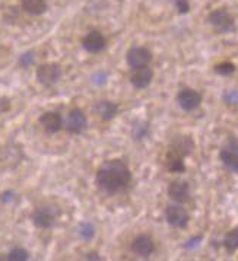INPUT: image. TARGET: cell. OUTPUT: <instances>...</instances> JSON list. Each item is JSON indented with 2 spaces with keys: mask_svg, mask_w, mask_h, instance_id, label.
I'll return each mask as SVG.
<instances>
[{
  "mask_svg": "<svg viewBox=\"0 0 238 261\" xmlns=\"http://www.w3.org/2000/svg\"><path fill=\"white\" fill-rule=\"evenodd\" d=\"M165 164L168 171L171 172H176V174H180V172H184L186 171V165H184V158L180 156L178 153L173 152V150H168L165 158Z\"/></svg>",
  "mask_w": 238,
  "mask_h": 261,
  "instance_id": "obj_18",
  "label": "cell"
},
{
  "mask_svg": "<svg viewBox=\"0 0 238 261\" xmlns=\"http://www.w3.org/2000/svg\"><path fill=\"white\" fill-rule=\"evenodd\" d=\"M85 258H86V260H101V257H100L97 252H88Z\"/></svg>",
  "mask_w": 238,
  "mask_h": 261,
  "instance_id": "obj_32",
  "label": "cell"
},
{
  "mask_svg": "<svg viewBox=\"0 0 238 261\" xmlns=\"http://www.w3.org/2000/svg\"><path fill=\"white\" fill-rule=\"evenodd\" d=\"M105 44H107V41H105L104 35L98 31H92L89 32V34H86V37L82 40L83 48L88 53H92V54L103 51L104 48H105Z\"/></svg>",
  "mask_w": 238,
  "mask_h": 261,
  "instance_id": "obj_14",
  "label": "cell"
},
{
  "mask_svg": "<svg viewBox=\"0 0 238 261\" xmlns=\"http://www.w3.org/2000/svg\"><path fill=\"white\" fill-rule=\"evenodd\" d=\"M127 64L133 69H140L148 66L152 60V54L145 47H133L126 54Z\"/></svg>",
  "mask_w": 238,
  "mask_h": 261,
  "instance_id": "obj_10",
  "label": "cell"
},
{
  "mask_svg": "<svg viewBox=\"0 0 238 261\" xmlns=\"http://www.w3.org/2000/svg\"><path fill=\"white\" fill-rule=\"evenodd\" d=\"M222 244H224L225 250L229 251V252H234V251H237L238 250V228L229 230L227 235L224 237Z\"/></svg>",
  "mask_w": 238,
  "mask_h": 261,
  "instance_id": "obj_21",
  "label": "cell"
},
{
  "mask_svg": "<svg viewBox=\"0 0 238 261\" xmlns=\"http://www.w3.org/2000/svg\"><path fill=\"white\" fill-rule=\"evenodd\" d=\"M8 260L9 261H27L30 260V252L22 248V247H15L9 251L8 254Z\"/></svg>",
  "mask_w": 238,
  "mask_h": 261,
  "instance_id": "obj_23",
  "label": "cell"
},
{
  "mask_svg": "<svg viewBox=\"0 0 238 261\" xmlns=\"http://www.w3.org/2000/svg\"><path fill=\"white\" fill-rule=\"evenodd\" d=\"M176 8L180 13H187L190 11V5L187 0H176Z\"/></svg>",
  "mask_w": 238,
  "mask_h": 261,
  "instance_id": "obj_30",
  "label": "cell"
},
{
  "mask_svg": "<svg viewBox=\"0 0 238 261\" xmlns=\"http://www.w3.org/2000/svg\"><path fill=\"white\" fill-rule=\"evenodd\" d=\"M149 135V123L146 121H136L132 127V137L135 140H144Z\"/></svg>",
  "mask_w": 238,
  "mask_h": 261,
  "instance_id": "obj_20",
  "label": "cell"
},
{
  "mask_svg": "<svg viewBox=\"0 0 238 261\" xmlns=\"http://www.w3.org/2000/svg\"><path fill=\"white\" fill-rule=\"evenodd\" d=\"M95 113L100 115L104 121H111L118 113V107L111 101H100L95 105Z\"/></svg>",
  "mask_w": 238,
  "mask_h": 261,
  "instance_id": "obj_17",
  "label": "cell"
},
{
  "mask_svg": "<svg viewBox=\"0 0 238 261\" xmlns=\"http://www.w3.org/2000/svg\"><path fill=\"white\" fill-rule=\"evenodd\" d=\"M62 67L57 63H45L37 69V79L44 86L56 85L62 79Z\"/></svg>",
  "mask_w": 238,
  "mask_h": 261,
  "instance_id": "obj_4",
  "label": "cell"
},
{
  "mask_svg": "<svg viewBox=\"0 0 238 261\" xmlns=\"http://www.w3.org/2000/svg\"><path fill=\"white\" fill-rule=\"evenodd\" d=\"M154 79V72L148 66L136 69V72L130 76V84L135 86L136 89H145L148 88Z\"/></svg>",
  "mask_w": 238,
  "mask_h": 261,
  "instance_id": "obj_15",
  "label": "cell"
},
{
  "mask_svg": "<svg viewBox=\"0 0 238 261\" xmlns=\"http://www.w3.org/2000/svg\"><path fill=\"white\" fill-rule=\"evenodd\" d=\"M224 99L227 104L237 105L238 104V91H227L224 94Z\"/></svg>",
  "mask_w": 238,
  "mask_h": 261,
  "instance_id": "obj_27",
  "label": "cell"
},
{
  "mask_svg": "<svg viewBox=\"0 0 238 261\" xmlns=\"http://www.w3.org/2000/svg\"><path fill=\"white\" fill-rule=\"evenodd\" d=\"M22 9L31 15H42L47 11L45 0H22Z\"/></svg>",
  "mask_w": 238,
  "mask_h": 261,
  "instance_id": "obj_19",
  "label": "cell"
},
{
  "mask_svg": "<svg viewBox=\"0 0 238 261\" xmlns=\"http://www.w3.org/2000/svg\"><path fill=\"white\" fill-rule=\"evenodd\" d=\"M34 62H35V53L30 50V51H25L23 54H21L18 64L21 66L22 69H28L30 66L34 64Z\"/></svg>",
  "mask_w": 238,
  "mask_h": 261,
  "instance_id": "obj_25",
  "label": "cell"
},
{
  "mask_svg": "<svg viewBox=\"0 0 238 261\" xmlns=\"http://www.w3.org/2000/svg\"><path fill=\"white\" fill-rule=\"evenodd\" d=\"M165 219L168 222V225H171L173 228H178L183 229L188 225L190 220V215L180 203L178 204H171L168 206L165 210Z\"/></svg>",
  "mask_w": 238,
  "mask_h": 261,
  "instance_id": "obj_6",
  "label": "cell"
},
{
  "mask_svg": "<svg viewBox=\"0 0 238 261\" xmlns=\"http://www.w3.org/2000/svg\"><path fill=\"white\" fill-rule=\"evenodd\" d=\"M209 22L210 25H213L218 31L221 32H229L234 30L235 23L232 15L225 9H217L209 15Z\"/></svg>",
  "mask_w": 238,
  "mask_h": 261,
  "instance_id": "obj_9",
  "label": "cell"
},
{
  "mask_svg": "<svg viewBox=\"0 0 238 261\" xmlns=\"http://www.w3.org/2000/svg\"><path fill=\"white\" fill-rule=\"evenodd\" d=\"M60 215V210L56 206H41L32 212V223L38 229H50L54 226L56 220Z\"/></svg>",
  "mask_w": 238,
  "mask_h": 261,
  "instance_id": "obj_2",
  "label": "cell"
},
{
  "mask_svg": "<svg viewBox=\"0 0 238 261\" xmlns=\"http://www.w3.org/2000/svg\"><path fill=\"white\" fill-rule=\"evenodd\" d=\"M213 69H215V73L221 74V76H229L235 72V64L231 62H222L218 63Z\"/></svg>",
  "mask_w": 238,
  "mask_h": 261,
  "instance_id": "obj_24",
  "label": "cell"
},
{
  "mask_svg": "<svg viewBox=\"0 0 238 261\" xmlns=\"http://www.w3.org/2000/svg\"><path fill=\"white\" fill-rule=\"evenodd\" d=\"M219 158L229 171L238 172V140L235 137H231L224 145V147L221 149Z\"/></svg>",
  "mask_w": 238,
  "mask_h": 261,
  "instance_id": "obj_5",
  "label": "cell"
},
{
  "mask_svg": "<svg viewBox=\"0 0 238 261\" xmlns=\"http://www.w3.org/2000/svg\"><path fill=\"white\" fill-rule=\"evenodd\" d=\"M16 199H18V194L15 191H12V190L2 193V196H0V200L3 203H13V201H16Z\"/></svg>",
  "mask_w": 238,
  "mask_h": 261,
  "instance_id": "obj_28",
  "label": "cell"
},
{
  "mask_svg": "<svg viewBox=\"0 0 238 261\" xmlns=\"http://www.w3.org/2000/svg\"><path fill=\"white\" fill-rule=\"evenodd\" d=\"M86 125H88V120H86V115L82 110L73 108L69 111V114L66 117V121H64V127L69 133L79 135L86 128Z\"/></svg>",
  "mask_w": 238,
  "mask_h": 261,
  "instance_id": "obj_8",
  "label": "cell"
},
{
  "mask_svg": "<svg viewBox=\"0 0 238 261\" xmlns=\"http://www.w3.org/2000/svg\"><path fill=\"white\" fill-rule=\"evenodd\" d=\"M132 252L136 254L137 257H142V258H148L149 255L154 254L155 251V244L154 241L151 240L149 237L146 235H139L136 237L133 242H132Z\"/></svg>",
  "mask_w": 238,
  "mask_h": 261,
  "instance_id": "obj_12",
  "label": "cell"
},
{
  "mask_svg": "<svg viewBox=\"0 0 238 261\" xmlns=\"http://www.w3.org/2000/svg\"><path fill=\"white\" fill-rule=\"evenodd\" d=\"M91 81L95 85H104L108 81V73L107 72H97L95 74H92Z\"/></svg>",
  "mask_w": 238,
  "mask_h": 261,
  "instance_id": "obj_26",
  "label": "cell"
},
{
  "mask_svg": "<svg viewBox=\"0 0 238 261\" xmlns=\"http://www.w3.org/2000/svg\"><path fill=\"white\" fill-rule=\"evenodd\" d=\"M11 110V101L6 96H0V114H5Z\"/></svg>",
  "mask_w": 238,
  "mask_h": 261,
  "instance_id": "obj_29",
  "label": "cell"
},
{
  "mask_svg": "<svg viewBox=\"0 0 238 261\" xmlns=\"http://www.w3.org/2000/svg\"><path fill=\"white\" fill-rule=\"evenodd\" d=\"M177 102L181 110L190 113V111H195L196 108H199V105L202 104V95L192 88H184L177 95Z\"/></svg>",
  "mask_w": 238,
  "mask_h": 261,
  "instance_id": "obj_7",
  "label": "cell"
},
{
  "mask_svg": "<svg viewBox=\"0 0 238 261\" xmlns=\"http://www.w3.org/2000/svg\"><path fill=\"white\" fill-rule=\"evenodd\" d=\"M40 124L41 127L49 133V135H54L57 132H60L63 127V118L62 115L56 111H47L40 117Z\"/></svg>",
  "mask_w": 238,
  "mask_h": 261,
  "instance_id": "obj_13",
  "label": "cell"
},
{
  "mask_svg": "<svg viewBox=\"0 0 238 261\" xmlns=\"http://www.w3.org/2000/svg\"><path fill=\"white\" fill-rule=\"evenodd\" d=\"M132 181V172L123 161H105L97 171V186L108 194L123 191Z\"/></svg>",
  "mask_w": 238,
  "mask_h": 261,
  "instance_id": "obj_1",
  "label": "cell"
},
{
  "mask_svg": "<svg viewBox=\"0 0 238 261\" xmlns=\"http://www.w3.org/2000/svg\"><path fill=\"white\" fill-rule=\"evenodd\" d=\"M78 233H79V237H81L83 241L93 240V237H95V226H93L91 222H86V220H85V222H82V223L79 225Z\"/></svg>",
  "mask_w": 238,
  "mask_h": 261,
  "instance_id": "obj_22",
  "label": "cell"
},
{
  "mask_svg": "<svg viewBox=\"0 0 238 261\" xmlns=\"http://www.w3.org/2000/svg\"><path fill=\"white\" fill-rule=\"evenodd\" d=\"M195 149V143L192 140V137L188 136H180L177 137L176 140L173 142V145L170 147V150L178 153L180 156L186 158L192 153V150Z\"/></svg>",
  "mask_w": 238,
  "mask_h": 261,
  "instance_id": "obj_16",
  "label": "cell"
},
{
  "mask_svg": "<svg viewBox=\"0 0 238 261\" xmlns=\"http://www.w3.org/2000/svg\"><path fill=\"white\" fill-rule=\"evenodd\" d=\"M168 196L176 203L183 204L190 199V187H188L186 181L176 179V181L170 182V186H168Z\"/></svg>",
  "mask_w": 238,
  "mask_h": 261,
  "instance_id": "obj_11",
  "label": "cell"
},
{
  "mask_svg": "<svg viewBox=\"0 0 238 261\" xmlns=\"http://www.w3.org/2000/svg\"><path fill=\"white\" fill-rule=\"evenodd\" d=\"M23 159V150L19 145L8 143L0 147V168L2 169H13L21 164Z\"/></svg>",
  "mask_w": 238,
  "mask_h": 261,
  "instance_id": "obj_3",
  "label": "cell"
},
{
  "mask_svg": "<svg viewBox=\"0 0 238 261\" xmlns=\"http://www.w3.org/2000/svg\"><path fill=\"white\" fill-rule=\"evenodd\" d=\"M202 238H203V237L200 235V237H196V238L190 240V241H188V242H186L184 248H188V250H190V248H195V247H197V245H199V242L202 241Z\"/></svg>",
  "mask_w": 238,
  "mask_h": 261,
  "instance_id": "obj_31",
  "label": "cell"
}]
</instances>
